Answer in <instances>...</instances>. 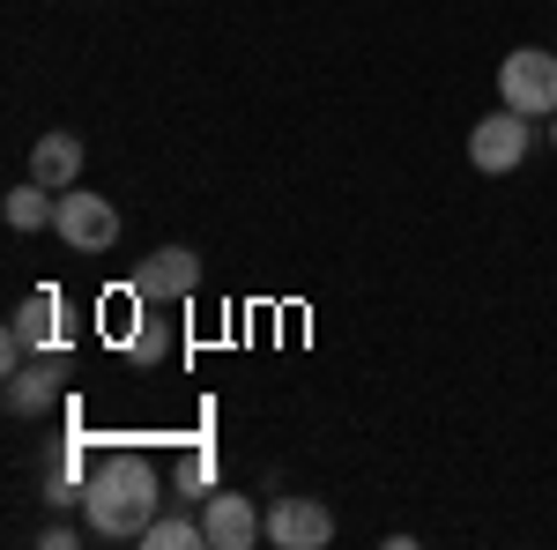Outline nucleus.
<instances>
[{
    "label": "nucleus",
    "mask_w": 557,
    "mask_h": 550,
    "mask_svg": "<svg viewBox=\"0 0 557 550\" xmlns=\"http://www.w3.org/2000/svg\"><path fill=\"white\" fill-rule=\"evenodd\" d=\"M498 97L528 112V120H550L557 112V52H535V45H520L498 60Z\"/></svg>",
    "instance_id": "2"
},
{
    "label": "nucleus",
    "mask_w": 557,
    "mask_h": 550,
    "mask_svg": "<svg viewBox=\"0 0 557 550\" xmlns=\"http://www.w3.org/2000/svg\"><path fill=\"white\" fill-rule=\"evenodd\" d=\"M52 313H60V297L38 291V297H23V305H15V320H8V328L30 342V350H60V342H52Z\"/></svg>",
    "instance_id": "11"
},
{
    "label": "nucleus",
    "mask_w": 557,
    "mask_h": 550,
    "mask_svg": "<svg viewBox=\"0 0 557 550\" xmlns=\"http://www.w3.org/2000/svg\"><path fill=\"white\" fill-rule=\"evenodd\" d=\"M201 291V254L194 246H157V254L141 260V276H134V297L141 305H178V297Z\"/></svg>",
    "instance_id": "4"
},
{
    "label": "nucleus",
    "mask_w": 557,
    "mask_h": 550,
    "mask_svg": "<svg viewBox=\"0 0 557 550\" xmlns=\"http://www.w3.org/2000/svg\"><path fill=\"white\" fill-rule=\"evenodd\" d=\"M141 543H149V550H201V543H209V528L186 521V513H157V521L141 528Z\"/></svg>",
    "instance_id": "12"
},
{
    "label": "nucleus",
    "mask_w": 557,
    "mask_h": 550,
    "mask_svg": "<svg viewBox=\"0 0 557 550\" xmlns=\"http://www.w3.org/2000/svg\"><path fill=\"white\" fill-rule=\"evenodd\" d=\"M550 142H557V112H550Z\"/></svg>",
    "instance_id": "15"
},
{
    "label": "nucleus",
    "mask_w": 557,
    "mask_h": 550,
    "mask_svg": "<svg viewBox=\"0 0 557 550\" xmlns=\"http://www.w3.org/2000/svg\"><path fill=\"white\" fill-rule=\"evenodd\" d=\"M134 357H141V365H164V357H172V335H164L157 320H149V328H134Z\"/></svg>",
    "instance_id": "13"
},
{
    "label": "nucleus",
    "mask_w": 557,
    "mask_h": 550,
    "mask_svg": "<svg viewBox=\"0 0 557 550\" xmlns=\"http://www.w3.org/2000/svg\"><path fill=\"white\" fill-rule=\"evenodd\" d=\"M30 179L52 186V194H67V186L83 179V142H75V134H45V142H30Z\"/></svg>",
    "instance_id": "9"
},
{
    "label": "nucleus",
    "mask_w": 557,
    "mask_h": 550,
    "mask_svg": "<svg viewBox=\"0 0 557 550\" xmlns=\"http://www.w3.org/2000/svg\"><path fill=\"white\" fill-rule=\"evenodd\" d=\"M45 194H52V186H38V179H23V186H15V194L0 201V209H8V223H15V231H45V223L60 216V201H45Z\"/></svg>",
    "instance_id": "10"
},
{
    "label": "nucleus",
    "mask_w": 557,
    "mask_h": 550,
    "mask_svg": "<svg viewBox=\"0 0 557 550\" xmlns=\"http://www.w3.org/2000/svg\"><path fill=\"white\" fill-rule=\"evenodd\" d=\"M528 142H535V134H528V112H513V105H506V112L475 120V134H469V164H475V171H513L520 157H528Z\"/></svg>",
    "instance_id": "7"
},
{
    "label": "nucleus",
    "mask_w": 557,
    "mask_h": 550,
    "mask_svg": "<svg viewBox=\"0 0 557 550\" xmlns=\"http://www.w3.org/2000/svg\"><path fill=\"white\" fill-rule=\"evenodd\" d=\"M178 484H186V491H201V484H209V454H186V468H178Z\"/></svg>",
    "instance_id": "14"
},
{
    "label": "nucleus",
    "mask_w": 557,
    "mask_h": 550,
    "mask_svg": "<svg viewBox=\"0 0 557 550\" xmlns=\"http://www.w3.org/2000/svg\"><path fill=\"white\" fill-rule=\"evenodd\" d=\"M268 543L275 550H327L335 543V513L320 499H275L268 506Z\"/></svg>",
    "instance_id": "6"
},
{
    "label": "nucleus",
    "mask_w": 557,
    "mask_h": 550,
    "mask_svg": "<svg viewBox=\"0 0 557 550\" xmlns=\"http://www.w3.org/2000/svg\"><path fill=\"white\" fill-rule=\"evenodd\" d=\"M201 528H209V550H253L260 536H268V521L253 513V499H238V491L201 499Z\"/></svg>",
    "instance_id": "8"
},
{
    "label": "nucleus",
    "mask_w": 557,
    "mask_h": 550,
    "mask_svg": "<svg viewBox=\"0 0 557 550\" xmlns=\"http://www.w3.org/2000/svg\"><path fill=\"white\" fill-rule=\"evenodd\" d=\"M52 231H60L75 254H112V239H120V209H112L104 194L67 186V194H60V216H52Z\"/></svg>",
    "instance_id": "3"
},
{
    "label": "nucleus",
    "mask_w": 557,
    "mask_h": 550,
    "mask_svg": "<svg viewBox=\"0 0 557 550\" xmlns=\"http://www.w3.org/2000/svg\"><path fill=\"white\" fill-rule=\"evenodd\" d=\"M60 380H67V350H38L30 365H15L8 372V417H45L52 402H60Z\"/></svg>",
    "instance_id": "5"
},
{
    "label": "nucleus",
    "mask_w": 557,
    "mask_h": 550,
    "mask_svg": "<svg viewBox=\"0 0 557 550\" xmlns=\"http://www.w3.org/2000/svg\"><path fill=\"white\" fill-rule=\"evenodd\" d=\"M83 513H89V536L141 543V528L164 513V476L141 462V454H104L83 484Z\"/></svg>",
    "instance_id": "1"
}]
</instances>
